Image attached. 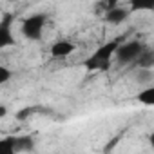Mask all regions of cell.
<instances>
[{
    "instance_id": "cell-13",
    "label": "cell",
    "mask_w": 154,
    "mask_h": 154,
    "mask_svg": "<svg viewBox=\"0 0 154 154\" xmlns=\"http://www.w3.org/2000/svg\"><path fill=\"white\" fill-rule=\"evenodd\" d=\"M6 114H8V109H6L4 105H0V118H4Z\"/></svg>"
},
{
    "instance_id": "cell-1",
    "label": "cell",
    "mask_w": 154,
    "mask_h": 154,
    "mask_svg": "<svg viewBox=\"0 0 154 154\" xmlns=\"http://www.w3.org/2000/svg\"><path fill=\"white\" fill-rule=\"evenodd\" d=\"M120 38H116V40H111V42H107V44H103V45H100L85 62H84V65L89 69V71H96V69H107L109 67V63H111V58L114 56V51H116V47L120 45Z\"/></svg>"
},
{
    "instance_id": "cell-10",
    "label": "cell",
    "mask_w": 154,
    "mask_h": 154,
    "mask_svg": "<svg viewBox=\"0 0 154 154\" xmlns=\"http://www.w3.org/2000/svg\"><path fill=\"white\" fill-rule=\"evenodd\" d=\"M13 152H15V136L0 140V154H13Z\"/></svg>"
},
{
    "instance_id": "cell-4",
    "label": "cell",
    "mask_w": 154,
    "mask_h": 154,
    "mask_svg": "<svg viewBox=\"0 0 154 154\" xmlns=\"http://www.w3.org/2000/svg\"><path fill=\"white\" fill-rule=\"evenodd\" d=\"M11 24H13V15H4V18L0 20V51L17 44Z\"/></svg>"
},
{
    "instance_id": "cell-6",
    "label": "cell",
    "mask_w": 154,
    "mask_h": 154,
    "mask_svg": "<svg viewBox=\"0 0 154 154\" xmlns=\"http://www.w3.org/2000/svg\"><path fill=\"white\" fill-rule=\"evenodd\" d=\"M131 9H123V8H111L107 11V22L111 24H122L129 18Z\"/></svg>"
},
{
    "instance_id": "cell-9",
    "label": "cell",
    "mask_w": 154,
    "mask_h": 154,
    "mask_svg": "<svg viewBox=\"0 0 154 154\" xmlns=\"http://www.w3.org/2000/svg\"><path fill=\"white\" fill-rule=\"evenodd\" d=\"M33 149V140L29 136H15V152L20 150H31Z\"/></svg>"
},
{
    "instance_id": "cell-5",
    "label": "cell",
    "mask_w": 154,
    "mask_h": 154,
    "mask_svg": "<svg viewBox=\"0 0 154 154\" xmlns=\"http://www.w3.org/2000/svg\"><path fill=\"white\" fill-rule=\"evenodd\" d=\"M74 51H76V45L71 40H56L51 45V49H49V53H51L53 58H67Z\"/></svg>"
},
{
    "instance_id": "cell-3",
    "label": "cell",
    "mask_w": 154,
    "mask_h": 154,
    "mask_svg": "<svg viewBox=\"0 0 154 154\" xmlns=\"http://www.w3.org/2000/svg\"><path fill=\"white\" fill-rule=\"evenodd\" d=\"M45 26H47V15L35 13L22 22V35L29 40H38V38H42Z\"/></svg>"
},
{
    "instance_id": "cell-2",
    "label": "cell",
    "mask_w": 154,
    "mask_h": 154,
    "mask_svg": "<svg viewBox=\"0 0 154 154\" xmlns=\"http://www.w3.org/2000/svg\"><path fill=\"white\" fill-rule=\"evenodd\" d=\"M145 53V47L140 40H129V42H120V45L114 51V56L120 63H132L141 58Z\"/></svg>"
},
{
    "instance_id": "cell-11",
    "label": "cell",
    "mask_w": 154,
    "mask_h": 154,
    "mask_svg": "<svg viewBox=\"0 0 154 154\" xmlns=\"http://www.w3.org/2000/svg\"><path fill=\"white\" fill-rule=\"evenodd\" d=\"M11 76H13V72H11L8 67L0 65V85L6 84V82H9V80H11Z\"/></svg>"
},
{
    "instance_id": "cell-12",
    "label": "cell",
    "mask_w": 154,
    "mask_h": 154,
    "mask_svg": "<svg viewBox=\"0 0 154 154\" xmlns=\"http://www.w3.org/2000/svg\"><path fill=\"white\" fill-rule=\"evenodd\" d=\"M29 114H31V109H24L22 112H18V114H17V118H18V120H22V118H27Z\"/></svg>"
},
{
    "instance_id": "cell-8",
    "label": "cell",
    "mask_w": 154,
    "mask_h": 154,
    "mask_svg": "<svg viewBox=\"0 0 154 154\" xmlns=\"http://www.w3.org/2000/svg\"><path fill=\"white\" fill-rule=\"evenodd\" d=\"M138 100H140V103H143L147 107H152L154 105V87H147V89L140 91Z\"/></svg>"
},
{
    "instance_id": "cell-7",
    "label": "cell",
    "mask_w": 154,
    "mask_h": 154,
    "mask_svg": "<svg viewBox=\"0 0 154 154\" xmlns=\"http://www.w3.org/2000/svg\"><path fill=\"white\" fill-rule=\"evenodd\" d=\"M154 9V0H131V11H150Z\"/></svg>"
}]
</instances>
